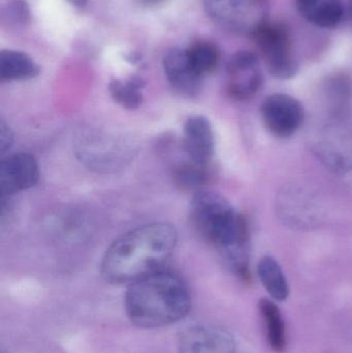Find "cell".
<instances>
[{
	"instance_id": "obj_1",
	"label": "cell",
	"mask_w": 352,
	"mask_h": 353,
	"mask_svg": "<svg viewBox=\"0 0 352 353\" xmlns=\"http://www.w3.org/2000/svg\"><path fill=\"white\" fill-rule=\"evenodd\" d=\"M192 225L220 253L229 269L243 281H250V234L247 220L225 197L198 191L190 205Z\"/></svg>"
},
{
	"instance_id": "obj_2",
	"label": "cell",
	"mask_w": 352,
	"mask_h": 353,
	"mask_svg": "<svg viewBox=\"0 0 352 353\" xmlns=\"http://www.w3.org/2000/svg\"><path fill=\"white\" fill-rule=\"evenodd\" d=\"M175 228L151 223L130 230L107 249L101 273L112 283H132L163 270L177 245Z\"/></svg>"
},
{
	"instance_id": "obj_3",
	"label": "cell",
	"mask_w": 352,
	"mask_h": 353,
	"mask_svg": "<svg viewBox=\"0 0 352 353\" xmlns=\"http://www.w3.org/2000/svg\"><path fill=\"white\" fill-rule=\"evenodd\" d=\"M190 308L187 285L179 276L163 270L132 282L125 294L127 316L143 329L173 325L183 319Z\"/></svg>"
},
{
	"instance_id": "obj_4",
	"label": "cell",
	"mask_w": 352,
	"mask_h": 353,
	"mask_svg": "<svg viewBox=\"0 0 352 353\" xmlns=\"http://www.w3.org/2000/svg\"><path fill=\"white\" fill-rule=\"evenodd\" d=\"M204 8L215 24L237 34L252 37L268 22L267 0H204Z\"/></svg>"
},
{
	"instance_id": "obj_5",
	"label": "cell",
	"mask_w": 352,
	"mask_h": 353,
	"mask_svg": "<svg viewBox=\"0 0 352 353\" xmlns=\"http://www.w3.org/2000/svg\"><path fill=\"white\" fill-rule=\"evenodd\" d=\"M252 39L273 77L287 80L296 76L298 64L293 57L291 31L287 25L267 22L252 35Z\"/></svg>"
},
{
	"instance_id": "obj_6",
	"label": "cell",
	"mask_w": 352,
	"mask_h": 353,
	"mask_svg": "<svg viewBox=\"0 0 352 353\" xmlns=\"http://www.w3.org/2000/svg\"><path fill=\"white\" fill-rule=\"evenodd\" d=\"M260 113L267 130L280 139L293 136L305 121L303 105L295 97L282 93L266 97Z\"/></svg>"
},
{
	"instance_id": "obj_7",
	"label": "cell",
	"mask_w": 352,
	"mask_h": 353,
	"mask_svg": "<svg viewBox=\"0 0 352 353\" xmlns=\"http://www.w3.org/2000/svg\"><path fill=\"white\" fill-rule=\"evenodd\" d=\"M227 91L238 101L254 97L262 88L264 77L256 54L240 51L227 62Z\"/></svg>"
},
{
	"instance_id": "obj_8",
	"label": "cell",
	"mask_w": 352,
	"mask_h": 353,
	"mask_svg": "<svg viewBox=\"0 0 352 353\" xmlns=\"http://www.w3.org/2000/svg\"><path fill=\"white\" fill-rule=\"evenodd\" d=\"M182 151L188 159L210 169L215 152V138L212 125L204 116H192L184 124Z\"/></svg>"
},
{
	"instance_id": "obj_9",
	"label": "cell",
	"mask_w": 352,
	"mask_h": 353,
	"mask_svg": "<svg viewBox=\"0 0 352 353\" xmlns=\"http://www.w3.org/2000/svg\"><path fill=\"white\" fill-rule=\"evenodd\" d=\"M39 178V167L34 157L26 153L6 157L0 165L1 199H10L16 193L31 188Z\"/></svg>"
},
{
	"instance_id": "obj_10",
	"label": "cell",
	"mask_w": 352,
	"mask_h": 353,
	"mask_svg": "<svg viewBox=\"0 0 352 353\" xmlns=\"http://www.w3.org/2000/svg\"><path fill=\"white\" fill-rule=\"evenodd\" d=\"M179 353H234L231 334L213 325H196L184 331L178 343Z\"/></svg>"
},
{
	"instance_id": "obj_11",
	"label": "cell",
	"mask_w": 352,
	"mask_h": 353,
	"mask_svg": "<svg viewBox=\"0 0 352 353\" xmlns=\"http://www.w3.org/2000/svg\"><path fill=\"white\" fill-rule=\"evenodd\" d=\"M163 63L167 81L176 91L187 97L200 92L204 78L190 63L186 50L172 48L165 54Z\"/></svg>"
},
{
	"instance_id": "obj_12",
	"label": "cell",
	"mask_w": 352,
	"mask_h": 353,
	"mask_svg": "<svg viewBox=\"0 0 352 353\" xmlns=\"http://www.w3.org/2000/svg\"><path fill=\"white\" fill-rule=\"evenodd\" d=\"M121 143L110 136L87 134L79 144L81 159L90 168L97 170L117 169L125 159Z\"/></svg>"
},
{
	"instance_id": "obj_13",
	"label": "cell",
	"mask_w": 352,
	"mask_h": 353,
	"mask_svg": "<svg viewBox=\"0 0 352 353\" xmlns=\"http://www.w3.org/2000/svg\"><path fill=\"white\" fill-rule=\"evenodd\" d=\"M297 6L303 18L322 28L337 26L344 14L341 0H297Z\"/></svg>"
},
{
	"instance_id": "obj_14",
	"label": "cell",
	"mask_w": 352,
	"mask_h": 353,
	"mask_svg": "<svg viewBox=\"0 0 352 353\" xmlns=\"http://www.w3.org/2000/svg\"><path fill=\"white\" fill-rule=\"evenodd\" d=\"M39 68L30 56L14 50L0 52V80L2 82L29 80L39 74Z\"/></svg>"
},
{
	"instance_id": "obj_15",
	"label": "cell",
	"mask_w": 352,
	"mask_h": 353,
	"mask_svg": "<svg viewBox=\"0 0 352 353\" xmlns=\"http://www.w3.org/2000/svg\"><path fill=\"white\" fill-rule=\"evenodd\" d=\"M266 329L269 345L275 352H283L287 348V327L280 309L273 301L262 299L258 304Z\"/></svg>"
},
{
	"instance_id": "obj_16",
	"label": "cell",
	"mask_w": 352,
	"mask_h": 353,
	"mask_svg": "<svg viewBox=\"0 0 352 353\" xmlns=\"http://www.w3.org/2000/svg\"><path fill=\"white\" fill-rule=\"evenodd\" d=\"M258 274L262 285L275 301L283 302L289 298V282L282 268L274 257H262L258 263Z\"/></svg>"
},
{
	"instance_id": "obj_17",
	"label": "cell",
	"mask_w": 352,
	"mask_h": 353,
	"mask_svg": "<svg viewBox=\"0 0 352 353\" xmlns=\"http://www.w3.org/2000/svg\"><path fill=\"white\" fill-rule=\"evenodd\" d=\"M190 63L200 76L204 78L212 74L220 61L218 48L208 41H196L186 50Z\"/></svg>"
},
{
	"instance_id": "obj_18",
	"label": "cell",
	"mask_w": 352,
	"mask_h": 353,
	"mask_svg": "<svg viewBox=\"0 0 352 353\" xmlns=\"http://www.w3.org/2000/svg\"><path fill=\"white\" fill-rule=\"evenodd\" d=\"M144 82L138 77L127 80L114 79L109 85L110 93L116 103L128 110H136L143 101L142 88Z\"/></svg>"
},
{
	"instance_id": "obj_19",
	"label": "cell",
	"mask_w": 352,
	"mask_h": 353,
	"mask_svg": "<svg viewBox=\"0 0 352 353\" xmlns=\"http://www.w3.org/2000/svg\"><path fill=\"white\" fill-rule=\"evenodd\" d=\"M173 176L180 188L184 190H198L208 181L209 169L196 165L184 154V161H180L173 168Z\"/></svg>"
},
{
	"instance_id": "obj_20",
	"label": "cell",
	"mask_w": 352,
	"mask_h": 353,
	"mask_svg": "<svg viewBox=\"0 0 352 353\" xmlns=\"http://www.w3.org/2000/svg\"><path fill=\"white\" fill-rule=\"evenodd\" d=\"M3 18L10 21L12 24L26 25L30 21V12L28 6L23 0H14L8 4L2 10Z\"/></svg>"
},
{
	"instance_id": "obj_21",
	"label": "cell",
	"mask_w": 352,
	"mask_h": 353,
	"mask_svg": "<svg viewBox=\"0 0 352 353\" xmlns=\"http://www.w3.org/2000/svg\"><path fill=\"white\" fill-rule=\"evenodd\" d=\"M1 151L4 152L6 149L10 148V143H12V136H10V132H6V125H4V122H1Z\"/></svg>"
},
{
	"instance_id": "obj_22",
	"label": "cell",
	"mask_w": 352,
	"mask_h": 353,
	"mask_svg": "<svg viewBox=\"0 0 352 353\" xmlns=\"http://www.w3.org/2000/svg\"><path fill=\"white\" fill-rule=\"evenodd\" d=\"M141 4L146 6H159V4L163 3L165 0H138Z\"/></svg>"
},
{
	"instance_id": "obj_23",
	"label": "cell",
	"mask_w": 352,
	"mask_h": 353,
	"mask_svg": "<svg viewBox=\"0 0 352 353\" xmlns=\"http://www.w3.org/2000/svg\"><path fill=\"white\" fill-rule=\"evenodd\" d=\"M66 1L70 2V4H72L74 6H78V8H84L87 4V1L88 0H66Z\"/></svg>"
}]
</instances>
